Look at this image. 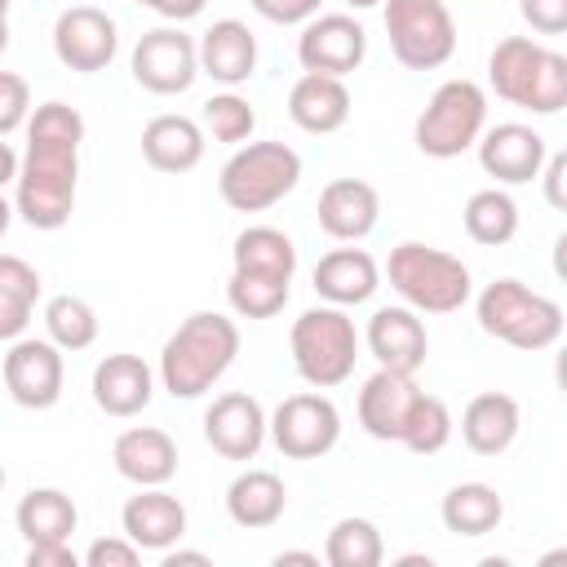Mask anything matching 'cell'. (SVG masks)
I'll list each match as a JSON object with an SVG mask.
<instances>
[{
    "mask_svg": "<svg viewBox=\"0 0 567 567\" xmlns=\"http://www.w3.org/2000/svg\"><path fill=\"white\" fill-rule=\"evenodd\" d=\"M288 115L306 133H319V137L323 133H337L350 120V89H346V80L306 71L292 84V93H288Z\"/></svg>",
    "mask_w": 567,
    "mask_h": 567,
    "instance_id": "24",
    "label": "cell"
},
{
    "mask_svg": "<svg viewBox=\"0 0 567 567\" xmlns=\"http://www.w3.org/2000/svg\"><path fill=\"white\" fill-rule=\"evenodd\" d=\"M288 563H301V567H319V558H315V554H306V549H284V554H275V567H288Z\"/></svg>",
    "mask_w": 567,
    "mask_h": 567,
    "instance_id": "48",
    "label": "cell"
},
{
    "mask_svg": "<svg viewBox=\"0 0 567 567\" xmlns=\"http://www.w3.org/2000/svg\"><path fill=\"white\" fill-rule=\"evenodd\" d=\"M204 439L217 456L226 461H252L266 443V412L252 394L244 390H230V394H217L204 412Z\"/></svg>",
    "mask_w": 567,
    "mask_h": 567,
    "instance_id": "15",
    "label": "cell"
},
{
    "mask_svg": "<svg viewBox=\"0 0 567 567\" xmlns=\"http://www.w3.org/2000/svg\"><path fill=\"white\" fill-rule=\"evenodd\" d=\"M323 558H328L332 567H377V563L385 558V545H381V532H377L368 518H341V523L328 532Z\"/></svg>",
    "mask_w": 567,
    "mask_h": 567,
    "instance_id": "37",
    "label": "cell"
},
{
    "mask_svg": "<svg viewBox=\"0 0 567 567\" xmlns=\"http://www.w3.org/2000/svg\"><path fill=\"white\" fill-rule=\"evenodd\" d=\"M44 328H49V341L58 350H89L97 341V315H93V306L84 297H71V292H62V297H53L44 306Z\"/></svg>",
    "mask_w": 567,
    "mask_h": 567,
    "instance_id": "35",
    "label": "cell"
},
{
    "mask_svg": "<svg viewBox=\"0 0 567 567\" xmlns=\"http://www.w3.org/2000/svg\"><path fill=\"white\" fill-rule=\"evenodd\" d=\"M487 84L509 106L558 115L567 106V58L532 35H505L487 58Z\"/></svg>",
    "mask_w": 567,
    "mask_h": 567,
    "instance_id": "3",
    "label": "cell"
},
{
    "mask_svg": "<svg viewBox=\"0 0 567 567\" xmlns=\"http://www.w3.org/2000/svg\"><path fill=\"white\" fill-rule=\"evenodd\" d=\"M40 301V275L31 261L0 252V341H18Z\"/></svg>",
    "mask_w": 567,
    "mask_h": 567,
    "instance_id": "31",
    "label": "cell"
},
{
    "mask_svg": "<svg viewBox=\"0 0 567 567\" xmlns=\"http://www.w3.org/2000/svg\"><path fill=\"white\" fill-rule=\"evenodd\" d=\"M120 49V35H115V18L93 9V4H71L58 13L53 22V53L66 71H80V75H93V71H106L111 58Z\"/></svg>",
    "mask_w": 567,
    "mask_h": 567,
    "instance_id": "12",
    "label": "cell"
},
{
    "mask_svg": "<svg viewBox=\"0 0 567 567\" xmlns=\"http://www.w3.org/2000/svg\"><path fill=\"white\" fill-rule=\"evenodd\" d=\"M75 549L71 540H44V545H31L27 549V567H75Z\"/></svg>",
    "mask_w": 567,
    "mask_h": 567,
    "instance_id": "43",
    "label": "cell"
},
{
    "mask_svg": "<svg viewBox=\"0 0 567 567\" xmlns=\"http://www.w3.org/2000/svg\"><path fill=\"white\" fill-rule=\"evenodd\" d=\"M84 120L66 102H40L27 115V155L18 164L13 213L35 230H62L75 208Z\"/></svg>",
    "mask_w": 567,
    "mask_h": 567,
    "instance_id": "1",
    "label": "cell"
},
{
    "mask_svg": "<svg viewBox=\"0 0 567 567\" xmlns=\"http://www.w3.org/2000/svg\"><path fill=\"white\" fill-rule=\"evenodd\" d=\"M381 288V270L363 248H332L315 266V292L328 306H363Z\"/></svg>",
    "mask_w": 567,
    "mask_h": 567,
    "instance_id": "25",
    "label": "cell"
},
{
    "mask_svg": "<svg viewBox=\"0 0 567 567\" xmlns=\"http://www.w3.org/2000/svg\"><path fill=\"white\" fill-rule=\"evenodd\" d=\"M120 527L137 549L164 554L168 545H177L186 536V505L164 487H142L137 496L124 501Z\"/></svg>",
    "mask_w": 567,
    "mask_h": 567,
    "instance_id": "17",
    "label": "cell"
},
{
    "mask_svg": "<svg viewBox=\"0 0 567 567\" xmlns=\"http://www.w3.org/2000/svg\"><path fill=\"white\" fill-rule=\"evenodd\" d=\"M9 221H13V204H9L4 195H0V235L9 230Z\"/></svg>",
    "mask_w": 567,
    "mask_h": 567,
    "instance_id": "49",
    "label": "cell"
},
{
    "mask_svg": "<svg viewBox=\"0 0 567 567\" xmlns=\"http://www.w3.org/2000/svg\"><path fill=\"white\" fill-rule=\"evenodd\" d=\"M284 505H288L284 478L270 474V470H244L226 487V514H230V523H239L248 532L275 527L284 518Z\"/></svg>",
    "mask_w": 567,
    "mask_h": 567,
    "instance_id": "28",
    "label": "cell"
},
{
    "mask_svg": "<svg viewBox=\"0 0 567 567\" xmlns=\"http://www.w3.org/2000/svg\"><path fill=\"white\" fill-rule=\"evenodd\" d=\"M377 217H381V199L359 177H337L319 190V226H323V235H332L341 244L372 235Z\"/></svg>",
    "mask_w": 567,
    "mask_h": 567,
    "instance_id": "21",
    "label": "cell"
},
{
    "mask_svg": "<svg viewBox=\"0 0 567 567\" xmlns=\"http://www.w3.org/2000/svg\"><path fill=\"white\" fill-rule=\"evenodd\" d=\"M199 75V53L195 40L177 27H155L137 40L133 49V80L151 93H186Z\"/></svg>",
    "mask_w": 567,
    "mask_h": 567,
    "instance_id": "13",
    "label": "cell"
},
{
    "mask_svg": "<svg viewBox=\"0 0 567 567\" xmlns=\"http://www.w3.org/2000/svg\"><path fill=\"white\" fill-rule=\"evenodd\" d=\"M319 4L323 0H252V9L266 18V22H306V18H315L319 13Z\"/></svg>",
    "mask_w": 567,
    "mask_h": 567,
    "instance_id": "42",
    "label": "cell"
},
{
    "mask_svg": "<svg viewBox=\"0 0 567 567\" xmlns=\"http://www.w3.org/2000/svg\"><path fill=\"white\" fill-rule=\"evenodd\" d=\"M151 390H155V377L137 354H106L93 368V403L106 416H137L151 403Z\"/></svg>",
    "mask_w": 567,
    "mask_h": 567,
    "instance_id": "23",
    "label": "cell"
},
{
    "mask_svg": "<svg viewBox=\"0 0 567 567\" xmlns=\"http://www.w3.org/2000/svg\"><path fill=\"white\" fill-rule=\"evenodd\" d=\"M350 9H372V4H381V0H346Z\"/></svg>",
    "mask_w": 567,
    "mask_h": 567,
    "instance_id": "50",
    "label": "cell"
},
{
    "mask_svg": "<svg viewBox=\"0 0 567 567\" xmlns=\"http://www.w3.org/2000/svg\"><path fill=\"white\" fill-rule=\"evenodd\" d=\"M518 403L501 390H487V394H474L461 412V439L470 452L478 456H501L509 452V443L518 439Z\"/></svg>",
    "mask_w": 567,
    "mask_h": 567,
    "instance_id": "26",
    "label": "cell"
},
{
    "mask_svg": "<svg viewBox=\"0 0 567 567\" xmlns=\"http://www.w3.org/2000/svg\"><path fill=\"white\" fill-rule=\"evenodd\" d=\"M385 35L408 71H434L456 49V22L443 0H385Z\"/></svg>",
    "mask_w": 567,
    "mask_h": 567,
    "instance_id": "9",
    "label": "cell"
},
{
    "mask_svg": "<svg viewBox=\"0 0 567 567\" xmlns=\"http://www.w3.org/2000/svg\"><path fill=\"white\" fill-rule=\"evenodd\" d=\"M199 53V71L213 75L217 84L235 89L257 71V35L239 22V18H221L204 31V40L195 44Z\"/></svg>",
    "mask_w": 567,
    "mask_h": 567,
    "instance_id": "22",
    "label": "cell"
},
{
    "mask_svg": "<svg viewBox=\"0 0 567 567\" xmlns=\"http://www.w3.org/2000/svg\"><path fill=\"white\" fill-rule=\"evenodd\" d=\"M447 439H452V412H447V403L421 390L412 399V408H408V421H403L399 443L412 447V452H421V456H434V452L447 447Z\"/></svg>",
    "mask_w": 567,
    "mask_h": 567,
    "instance_id": "36",
    "label": "cell"
},
{
    "mask_svg": "<svg viewBox=\"0 0 567 567\" xmlns=\"http://www.w3.org/2000/svg\"><path fill=\"white\" fill-rule=\"evenodd\" d=\"M416 381L412 372H394V368H377L363 390H359V425L372 434V439H385V443H399L403 434V421H408V408L416 399Z\"/></svg>",
    "mask_w": 567,
    "mask_h": 567,
    "instance_id": "19",
    "label": "cell"
},
{
    "mask_svg": "<svg viewBox=\"0 0 567 567\" xmlns=\"http://www.w3.org/2000/svg\"><path fill=\"white\" fill-rule=\"evenodd\" d=\"M545 168V199L554 204V208H563V173H567V155L558 151V155H549V164H540Z\"/></svg>",
    "mask_w": 567,
    "mask_h": 567,
    "instance_id": "45",
    "label": "cell"
},
{
    "mask_svg": "<svg viewBox=\"0 0 567 567\" xmlns=\"http://www.w3.org/2000/svg\"><path fill=\"white\" fill-rule=\"evenodd\" d=\"M4 13H9V0H0V18H4Z\"/></svg>",
    "mask_w": 567,
    "mask_h": 567,
    "instance_id": "52",
    "label": "cell"
},
{
    "mask_svg": "<svg viewBox=\"0 0 567 567\" xmlns=\"http://www.w3.org/2000/svg\"><path fill=\"white\" fill-rule=\"evenodd\" d=\"M368 350L381 368H394V372H416L425 363V350H430V337H425V323L416 319L412 306H381L372 319H368Z\"/></svg>",
    "mask_w": 567,
    "mask_h": 567,
    "instance_id": "18",
    "label": "cell"
},
{
    "mask_svg": "<svg viewBox=\"0 0 567 567\" xmlns=\"http://www.w3.org/2000/svg\"><path fill=\"white\" fill-rule=\"evenodd\" d=\"M230 252H235V270H261V275H279V279H292V270H297V248L275 226L239 230Z\"/></svg>",
    "mask_w": 567,
    "mask_h": 567,
    "instance_id": "32",
    "label": "cell"
},
{
    "mask_svg": "<svg viewBox=\"0 0 567 567\" xmlns=\"http://www.w3.org/2000/svg\"><path fill=\"white\" fill-rule=\"evenodd\" d=\"M235 354H239V328H235V319H226L217 310H195L164 341L159 381H164V390L173 399H199L204 390H213L226 377V368L235 363Z\"/></svg>",
    "mask_w": 567,
    "mask_h": 567,
    "instance_id": "2",
    "label": "cell"
},
{
    "mask_svg": "<svg viewBox=\"0 0 567 567\" xmlns=\"http://www.w3.org/2000/svg\"><path fill=\"white\" fill-rule=\"evenodd\" d=\"M13 177H18V155H13V146L0 137V186L13 182Z\"/></svg>",
    "mask_w": 567,
    "mask_h": 567,
    "instance_id": "46",
    "label": "cell"
},
{
    "mask_svg": "<svg viewBox=\"0 0 567 567\" xmlns=\"http://www.w3.org/2000/svg\"><path fill=\"white\" fill-rule=\"evenodd\" d=\"M518 13L540 35H563L567 31V0H518Z\"/></svg>",
    "mask_w": 567,
    "mask_h": 567,
    "instance_id": "40",
    "label": "cell"
},
{
    "mask_svg": "<svg viewBox=\"0 0 567 567\" xmlns=\"http://www.w3.org/2000/svg\"><path fill=\"white\" fill-rule=\"evenodd\" d=\"M266 430H270V439H275V447L284 456L315 461V456H328L337 447V439H341V412H337V403L328 394L306 390V394H288L275 408V416L266 421Z\"/></svg>",
    "mask_w": 567,
    "mask_h": 567,
    "instance_id": "10",
    "label": "cell"
},
{
    "mask_svg": "<svg viewBox=\"0 0 567 567\" xmlns=\"http://www.w3.org/2000/svg\"><path fill=\"white\" fill-rule=\"evenodd\" d=\"M31 115V89L22 75L0 71V137H9L13 128H22Z\"/></svg>",
    "mask_w": 567,
    "mask_h": 567,
    "instance_id": "39",
    "label": "cell"
},
{
    "mask_svg": "<svg viewBox=\"0 0 567 567\" xmlns=\"http://www.w3.org/2000/svg\"><path fill=\"white\" fill-rule=\"evenodd\" d=\"M363 53H368V31L350 13H315L297 35V62L315 75L346 80L350 71H359Z\"/></svg>",
    "mask_w": 567,
    "mask_h": 567,
    "instance_id": "11",
    "label": "cell"
},
{
    "mask_svg": "<svg viewBox=\"0 0 567 567\" xmlns=\"http://www.w3.org/2000/svg\"><path fill=\"white\" fill-rule=\"evenodd\" d=\"M4 44H9V22L0 18V53H4Z\"/></svg>",
    "mask_w": 567,
    "mask_h": 567,
    "instance_id": "51",
    "label": "cell"
},
{
    "mask_svg": "<svg viewBox=\"0 0 567 567\" xmlns=\"http://www.w3.org/2000/svg\"><path fill=\"white\" fill-rule=\"evenodd\" d=\"M62 350L40 337H18L4 354V390L18 408H53L62 399Z\"/></svg>",
    "mask_w": 567,
    "mask_h": 567,
    "instance_id": "14",
    "label": "cell"
},
{
    "mask_svg": "<svg viewBox=\"0 0 567 567\" xmlns=\"http://www.w3.org/2000/svg\"><path fill=\"white\" fill-rule=\"evenodd\" d=\"M177 563H208V558H204L199 549H173V545H168V549H164V567H177Z\"/></svg>",
    "mask_w": 567,
    "mask_h": 567,
    "instance_id": "47",
    "label": "cell"
},
{
    "mask_svg": "<svg viewBox=\"0 0 567 567\" xmlns=\"http://www.w3.org/2000/svg\"><path fill=\"white\" fill-rule=\"evenodd\" d=\"M133 4H142V9H151L159 18H168V22H190V18L204 13L208 0H133Z\"/></svg>",
    "mask_w": 567,
    "mask_h": 567,
    "instance_id": "44",
    "label": "cell"
},
{
    "mask_svg": "<svg viewBox=\"0 0 567 567\" xmlns=\"http://www.w3.org/2000/svg\"><path fill=\"white\" fill-rule=\"evenodd\" d=\"M142 155L159 173H190L204 159V128L190 115H155L142 128Z\"/></svg>",
    "mask_w": 567,
    "mask_h": 567,
    "instance_id": "27",
    "label": "cell"
},
{
    "mask_svg": "<svg viewBox=\"0 0 567 567\" xmlns=\"http://www.w3.org/2000/svg\"><path fill=\"white\" fill-rule=\"evenodd\" d=\"M137 554H142V549H137L128 536H124V540L111 536V540H93V545L84 549V563H89V567H133Z\"/></svg>",
    "mask_w": 567,
    "mask_h": 567,
    "instance_id": "41",
    "label": "cell"
},
{
    "mask_svg": "<svg viewBox=\"0 0 567 567\" xmlns=\"http://www.w3.org/2000/svg\"><path fill=\"white\" fill-rule=\"evenodd\" d=\"M18 532L27 545H44V540H71L75 523H80V509L66 492L58 487H31L22 501H18V514H13Z\"/></svg>",
    "mask_w": 567,
    "mask_h": 567,
    "instance_id": "29",
    "label": "cell"
},
{
    "mask_svg": "<svg viewBox=\"0 0 567 567\" xmlns=\"http://www.w3.org/2000/svg\"><path fill=\"white\" fill-rule=\"evenodd\" d=\"M478 164L487 177L505 182V186H523L532 177H540V164H545V137L532 128V124H496V128H483L478 133Z\"/></svg>",
    "mask_w": 567,
    "mask_h": 567,
    "instance_id": "16",
    "label": "cell"
},
{
    "mask_svg": "<svg viewBox=\"0 0 567 567\" xmlns=\"http://www.w3.org/2000/svg\"><path fill=\"white\" fill-rule=\"evenodd\" d=\"M0 487H4V465H0Z\"/></svg>",
    "mask_w": 567,
    "mask_h": 567,
    "instance_id": "53",
    "label": "cell"
},
{
    "mask_svg": "<svg viewBox=\"0 0 567 567\" xmlns=\"http://www.w3.org/2000/svg\"><path fill=\"white\" fill-rule=\"evenodd\" d=\"M288 284H292V279L261 275V270H230L226 301H230V310L244 315V319H270V315L284 310V301H288Z\"/></svg>",
    "mask_w": 567,
    "mask_h": 567,
    "instance_id": "34",
    "label": "cell"
},
{
    "mask_svg": "<svg viewBox=\"0 0 567 567\" xmlns=\"http://www.w3.org/2000/svg\"><path fill=\"white\" fill-rule=\"evenodd\" d=\"M252 128H257V111L239 93H213L204 102V133H213L217 142H248Z\"/></svg>",
    "mask_w": 567,
    "mask_h": 567,
    "instance_id": "38",
    "label": "cell"
},
{
    "mask_svg": "<svg viewBox=\"0 0 567 567\" xmlns=\"http://www.w3.org/2000/svg\"><path fill=\"white\" fill-rule=\"evenodd\" d=\"M514 230H518V204L505 190L487 186V190H474L470 195V204H465V235L474 244L501 248V244L514 239Z\"/></svg>",
    "mask_w": 567,
    "mask_h": 567,
    "instance_id": "33",
    "label": "cell"
},
{
    "mask_svg": "<svg viewBox=\"0 0 567 567\" xmlns=\"http://www.w3.org/2000/svg\"><path fill=\"white\" fill-rule=\"evenodd\" d=\"M439 514H443V527L456 532V536H487V532L501 527L505 501H501L496 487H487V483H456V487L443 496Z\"/></svg>",
    "mask_w": 567,
    "mask_h": 567,
    "instance_id": "30",
    "label": "cell"
},
{
    "mask_svg": "<svg viewBox=\"0 0 567 567\" xmlns=\"http://www.w3.org/2000/svg\"><path fill=\"white\" fill-rule=\"evenodd\" d=\"M297 182H301V155L292 146H284V142H248L226 159V168L217 177V190H221L226 208L261 213V208L279 204Z\"/></svg>",
    "mask_w": 567,
    "mask_h": 567,
    "instance_id": "7",
    "label": "cell"
},
{
    "mask_svg": "<svg viewBox=\"0 0 567 567\" xmlns=\"http://www.w3.org/2000/svg\"><path fill=\"white\" fill-rule=\"evenodd\" d=\"M487 124V93L474 80H443L416 115V151L430 159L465 155Z\"/></svg>",
    "mask_w": 567,
    "mask_h": 567,
    "instance_id": "8",
    "label": "cell"
},
{
    "mask_svg": "<svg viewBox=\"0 0 567 567\" xmlns=\"http://www.w3.org/2000/svg\"><path fill=\"white\" fill-rule=\"evenodd\" d=\"M115 474L137 487H164L177 474V443L155 425H133L111 447Z\"/></svg>",
    "mask_w": 567,
    "mask_h": 567,
    "instance_id": "20",
    "label": "cell"
},
{
    "mask_svg": "<svg viewBox=\"0 0 567 567\" xmlns=\"http://www.w3.org/2000/svg\"><path fill=\"white\" fill-rule=\"evenodd\" d=\"M288 346H292L297 377L306 385H315V390L341 385L354 372V359H359V332H354V319L346 315V306H315V310H306L292 323Z\"/></svg>",
    "mask_w": 567,
    "mask_h": 567,
    "instance_id": "6",
    "label": "cell"
},
{
    "mask_svg": "<svg viewBox=\"0 0 567 567\" xmlns=\"http://www.w3.org/2000/svg\"><path fill=\"white\" fill-rule=\"evenodd\" d=\"M478 328L514 350H549L563 337V306L518 279H496L478 292Z\"/></svg>",
    "mask_w": 567,
    "mask_h": 567,
    "instance_id": "5",
    "label": "cell"
},
{
    "mask_svg": "<svg viewBox=\"0 0 567 567\" xmlns=\"http://www.w3.org/2000/svg\"><path fill=\"white\" fill-rule=\"evenodd\" d=\"M385 275H390V288L412 306V310H425V315H452L470 301V266L443 248H430V244H416V239H403L399 248H390V261H385Z\"/></svg>",
    "mask_w": 567,
    "mask_h": 567,
    "instance_id": "4",
    "label": "cell"
}]
</instances>
